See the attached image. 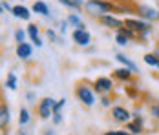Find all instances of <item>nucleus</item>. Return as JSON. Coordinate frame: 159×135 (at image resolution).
Wrapping results in <instances>:
<instances>
[{
	"mask_svg": "<svg viewBox=\"0 0 159 135\" xmlns=\"http://www.w3.org/2000/svg\"><path fill=\"white\" fill-rule=\"evenodd\" d=\"M84 13L92 18H101L110 13H117V4H113L111 0H86L84 4Z\"/></svg>",
	"mask_w": 159,
	"mask_h": 135,
	"instance_id": "nucleus-1",
	"label": "nucleus"
},
{
	"mask_svg": "<svg viewBox=\"0 0 159 135\" xmlns=\"http://www.w3.org/2000/svg\"><path fill=\"white\" fill-rule=\"evenodd\" d=\"M125 26L130 28L132 31H135L137 37H139V40H146L150 37V33L154 31V24L148 22V20H144V18H139V16L137 18H134V16L125 18Z\"/></svg>",
	"mask_w": 159,
	"mask_h": 135,
	"instance_id": "nucleus-2",
	"label": "nucleus"
},
{
	"mask_svg": "<svg viewBox=\"0 0 159 135\" xmlns=\"http://www.w3.org/2000/svg\"><path fill=\"white\" fill-rule=\"evenodd\" d=\"M75 97H77V101H79L80 104L86 106V108H92V106H95L99 102L95 90L92 86H88L86 82H79L75 86Z\"/></svg>",
	"mask_w": 159,
	"mask_h": 135,
	"instance_id": "nucleus-3",
	"label": "nucleus"
},
{
	"mask_svg": "<svg viewBox=\"0 0 159 135\" xmlns=\"http://www.w3.org/2000/svg\"><path fill=\"white\" fill-rule=\"evenodd\" d=\"M92 88L95 90L97 95H108L115 88V79L113 77H97L92 82Z\"/></svg>",
	"mask_w": 159,
	"mask_h": 135,
	"instance_id": "nucleus-4",
	"label": "nucleus"
},
{
	"mask_svg": "<svg viewBox=\"0 0 159 135\" xmlns=\"http://www.w3.org/2000/svg\"><path fill=\"white\" fill-rule=\"evenodd\" d=\"M135 13H137L139 18H144L152 24L159 22V7L148 6V4H139V6H135Z\"/></svg>",
	"mask_w": 159,
	"mask_h": 135,
	"instance_id": "nucleus-5",
	"label": "nucleus"
},
{
	"mask_svg": "<svg viewBox=\"0 0 159 135\" xmlns=\"http://www.w3.org/2000/svg\"><path fill=\"white\" fill-rule=\"evenodd\" d=\"M53 106H55V99L51 97H44L39 101L37 104V115L40 120H49L53 117Z\"/></svg>",
	"mask_w": 159,
	"mask_h": 135,
	"instance_id": "nucleus-6",
	"label": "nucleus"
},
{
	"mask_svg": "<svg viewBox=\"0 0 159 135\" xmlns=\"http://www.w3.org/2000/svg\"><path fill=\"white\" fill-rule=\"evenodd\" d=\"M110 117L113 122H117V124H126V122H130L132 120V111L128 110V108H125V106H111L110 110Z\"/></svg>",
	"mask_w": 159,
	"mask_h": 135,
	"instance_id": "nucleus-7",
	"label": "nucleus"
},
{
	"mask_svg": "<svg viewBox=\"0 0 159 135\" xmlns=\"http://www.w3.org/2000/svg\"><path fill=\"white\" fill-rule=\"evenodd\" d=\"M71 38H73L75 46H79V47H88L92 44V33L86 28H75L71 33Z\"/></svg>",
	"mask_w": 159,
	"mask_h": 135,
	"instance_id": "nucleus-8",
	"label": "nucleus"
},
{
	"mask_svg": "<svg viewBox=\"0 0 159 135\" xmlns=\"http://www.w3.org/2000/svg\"><path fill=\"white\" fill-rule=\"evenodd\" d=\"M99 22H101V26H104V28H108V29H121L123 26H125V20H121L119 16H115L113 13H110V15H104L99 18Z\"/></svg>",
	"mask_w": 159,
	"mask_h": 135,
	"instance_id": "nucleus-9",
	"label": "nucleus"
},
{
	"mask_svg": "<svg viewBox=\"0 0 159 135\" xmlns=\"http://www.w3.org/2000/svg\"><path fill=\"white\" fill-rule=\"evenodd\" d=\"M134 71L130 70V68H126V66H121V68H117V70H113V73H111V77L115 79V80H119V82H132L134 80Z\"/></svg>",
	"mask_w": 159,
	"mask_h": 135,
	"instance_id": "nucleus-10",
	"label": "nucleus"
},
{
	"mask_svg": "<svg viewBox=\"0 0 159 135\" xmlns=\"http://www.w3.org/2000/svg\"><path fill=\"white\" fill-rule=\"evenodd\" d=\"M15 55L20 60H30L33 57V46L30 42H18L15 47Z\"/></svg>",
	"mask_w": 159,
	"mask_h": 135,
	"instance_id": "nucleus-11",
	"label": "nucleus"
},
{
	"mask_svg": "<svg viewBox=\"0 0 159 135\" xmlns=\"http://www.w3.org/2000/svg\"><path fill=\"white\" fill-rule=\"evenodd\" d=\"M26 31H28V37L31 38L33 46H37V47H42V46H44V40L40 38V28H39L37 24L30 22L28 28H26Z\"/></svg>",
	"mask_w": 159,
	"mask_h": 135,
	"instance_id": "nucleus-12",
	"label": "nucleus"
},
{
	"mask_svg": "<svg viewBox=\"0 0 159 135\" xmlns=\"http://www.w3.org/2000/svg\"><path fill=\"white\" fill-rule=\"evenodd\" d=\"M11 15L18 18V20H24V22H30L31 20V7H26V6H22V4H18V6H13V11H11Z\"/></svg>",
	"mask_w": 159,
	"mask_h": 135,
	"instance_id": "nucleus-13",
	"label": "nucleus"
},
{
	"mask_svg": "<svg viewBox=\"0 0 159 135\" xmlns=\"http://www.w3.org/2000/svg\"><path fill=\"white\" fill-rule=\"evenodd\" d=\"M31 11L33 13H37V15H40V16H46V18L51 15V13H49V6L44 2V0H37V2H33Z\"/></svg>",
	"mask_w": 159,
	"mask_h": 135,
	"instance_id": "nucleus-14",
	"label": "nucleus"
},
{
	"mask_svg": "<svg viewBox=\"0 0 159 135\" xmlns=\"http://www.w3.org/2000/svg\"><path fill=\"white\" fill-rule=\"evenodd\" d=\"M143 124H144V122H141V120L132 119L130 122H126V124H125V130H128L132 135H143V132H144Z\"/></svg>",
	"mask_w": 159,
	"mask_h": 135,
	"instance_id": "nucleus-15",
	"label": "nucleus"
},
{
	"mask_svg": "<svg viewBox=\"0 0 159 135\" xmlns=\"http://www.w3.org/2000/svg\"><path fill=\"white\" fill-rule=\"evenodd\" d=\"M115 60H117V62H119L121 66H126V68H130V70H132L134 73H139V68H137V64H135L134 60L128 59L125 53H117V55H115Z\"/></svg>",
	"mask_w": 159,
	"mask_h": 135,
	"instance_id": "nucleus-16",
	"label": "nucleus"
},
{
	"mask_svg": "<svg viewBox=\"0 0 159 135\" xmlns=\"http://www.w3.org/2000/svg\"><path fill=\"white\" fill-rule=\"evenodd\" d=\"M9 120H11L9 106L6 104V102H2V106H0V126H2V130H6V128H7Z\"/></svg>",
	"mask_w": 159,
	"mask_h": 135,
	"instance_id": "nucleus-17",
	"label": "nucleus"
},
{
	"mask_svg": "<svg viewBox=\"0 0 159 135\" xmlns=\"http://www.w3.org/2000/svg\"><path fill=\"white\" fill-rule=\"evenodd\" d=\"M59 4L64 6L66 9H71V11H82L84 9V0H59Z\"/></svg>",
	"mask_w": 159,
	"mask_h": 135,
	"instance_id": "nucleus-18",
	"label": "nucleus"
},
{
	"mask_svg": "<svg viewBox=\"0 0 159 135\" xmlns=\"http://www.w3.org/2000/svg\"><path fill=\"white\" fill-rule=\"evenodd\" d=\"M4 86H6L9 91H16V90H18V77H16L15 71H9V73H7Z\"/></svg>",
	"mask_w": 159,
	"mask_h": 135,
	"instance_id": "nucleus-19",
	"label": "nucleus"
},
{
	"mask_svg": "<svg viewBox=\"0 0 159 135\" xmlns=\"http://www.w3.org/2000/svg\"><path fill=\"white\" fill-rule=\"evenodd\" d=\"M30 120H31V111H30L26 106L20 108V110H18V124H20V126H28Z\"/></svg>",
	"mask_w": 159,
	"mask_h": 135,
	"instance_id": "nucleus-20",
	"label": "nucleus"
},
{
	"mask_svg": "<svg viewBox=\"0 0 159 135\" xmlns=\"http://www.w3.org/2000/svg\"><path fill=\"white\" fill-rule=\"evenodd\" d=\"M143 62L146 64V66H150V68H156V70H159V57L152 51V53H144L143 55Z\"/></svg>",
	"mask_w": 159,
	"mask_h": 135,
	"instance_id": "nucleus-21",
	"label": "nucleus"
},
{
	"mask_svg": "<svg viewBox=\"0 0 159 135\" xmlns=\"http://www.w3.org/2000/svg\"><path fill=\"white\" fill-rule=\"evenodd\" d=\"M66 20L70 22L71 28H86V24H84V20L79 16V13H70V15L66 16Z\"/></svg>",
	"mask_w": 159,
	"mask_h": 135,
	"instance_id": "nucleus-22",
	"label": "nucleus"
},
{
	"mask_svg": "<svg viewBox=\"0 0 159 135\" xmlns=\"http://www.w3.org/2000/svg\"><path fill=\"white\" fill-rule=\"evenodd\" d=\"M115 42H117V46H121V47H126L130 44V37H126L121 31H115Z\"/></svg>",
	"mask_w": 159,
	"mask_h": 135,
	"instance_id": "nucleus-23",
	"label": "nucleus"
},
{
	"mask_svg": "<svg viewBox=\"0 0 159 135\" xmlns=\"http://www.w3.org/2000/svg\"><path fill=\"white\" fill-rule=\"evenodd\" d=\"M148 113H150V117L154 120H159V101H154L148 106Z\"/></svg>",
	"mask_w": 159,
	"mask_h": 135,
	"instance_id": "nucleus-24",
	"label": "nucleus"
},
{
	"mask_svg": "<svg viewBox=\"0 0 159 135\" xmlns=\"http://www.w3.org/2000/svg\"><path fill=\"white\" fill-rule=\"evenodd\" d=\"M13 37H15V42H16V44H18V42H26L28 31H26V29H22V28H18V29H15Z\"/></svg>",
	"mask_w": 159,
	"mask_h": 135,
	"instance_id": "nucleus-25",
	"label": "nucleus"
},
{
	"mask_svg": "<svg viewBox=\"0 0 159 135\" xmlns=\"http://www.w3.org/2000/svg\"><path fill=\"white\" fill-rule=\"evenodd\" d=\"M99 102H101V106L102 108H111L113 106V99H111V93H108V95H101V99H99Z\"/></svg>",
	"mask_w": 159,
	"mask_h": 135,
	"instance_id": "nucleus-26",
	"label": "nucleus"
},
{
	"mask_svg": "<svg viewBox=\"0 0 159 135\" xmlns=\"http://www.w3.org/2000/svg\"><path fill=\"white\" fill-rule=\"evenodd\" d=\"M46 37H48V40H51V42H59V35H57V31L53 29V28H48L46 29Z\"/></svg>",
	"mask_w": 159,
	"mask_h": 135,
	"instance_id": "nucleus-27",
	"label": "nucleus"
},
{
	"mask_svg": "<svg viewBox=\"0 0 159 135\" xmlns=\"http://www.w3.org/2000/svg\"><path fill=\"white\" fill-rule=\"evenodd\" d=\"M64 106H66V99H59V101H55V106H53V113H59V111H62Z\"/></svg>",
	"mask_w": 159,
	"mask_h": 135,
	"instance_id": "nucleus-28",
	"label": "nucleus"
},
{
	"mask_svg": "<svg viewBox=\"0 0 159 135\" xmlns=\"http://www.w3.org/2000/svg\"><path fill=\"white\" fill-rule=\"evenodd\" d=\"M68 29H70V22L64 18V20H61V24H59V33H61V35H66Z\"/></svg>",
	"mask_w": 159,
	"mask_h": 135,
	"instance_id": "nucleus-29",
	"label": "nucleus"
},
{
	"mask_svg": "<svg viewBox=\"0 0 159 135\" xmlns=\"http://www.w3.org/2000/svg\"><path fill=\"white\" fill-rule=\"evenodd\" d=\"M102 135H132L128 130H108V132H104Z\"/></svg>",
	"mask_w": 159,
	"mask_h": 135,
	"instance_id": "nucleus-30",
	"label": "nucleus"
},
{
	"mask_svg": "<svg viewBox=\"0 0 159 135\" xmlns=\"http://www.w3.org/2000/svg\"><path fill=\"white\" fill-rule=\"evenodd\" d=\"M26 101H28L30 104H37V93H35V91H28V93H26Z\"/></svg>",
	"mask_w": 159,
	"mask_h": 135,
	"instance_id": "nucleus-31",
	"label": "nucleus"
},
{
	"mask_svg": "<svg viewBox=\"0 0 159 135\" xmlns=\"http://www.w3.org/2000/svg\"><path fill=\"white\" fill-rule=\"evenodd\" d=\"M51 122H53L55 126H59V124L62 122V111H59V113H53V117H51Z\"/></svg>",
	"mask_w": 159,
	"mask_h": 135,
	"instance_id": "nucleus-32",
	"label": "nucleus"
},
{
	"mask_svg": "<svg viewBox=\"0 0 159 135\" xmlns=\"http://www.w3.org/2000/svg\"><path fill=\"white\" fill-rule=\"evenodd\" d=\"M0 4H2V11H6V13H11V11H13V6H11L7 0H2Z\"/></svg>",
	"mask_w": 159,
	"mask_h": 135,
	"instance_id": "nucleus-33",
	"label": "nucleus"
},
{
	"mask_svg": "<svg viewBox=\"0 0 159 135\" xmlns=\"http://www.w3.org/2000/svg\"><path fill=\"white\" fill-rule=\"evenodd\" d=\"M132 119L144 122V117H143V113H141V110H134V111H132Z\"/></svg>",
	"mask_w": 159,
	"mask_h": 135,
	"instance_id": "nucleus-34",
	"label": "nucleus"
},
{
	"mask_svg": "<svg viewBox=\"0 0 159 135\" xmlns=\"http://www.w3.org/2000/svg\"><path fill=\"white\" fill-rule=\"evenodd\" d=\"M154 53H156V55L159 57V42H157L156 46H154Z\"/></svg>",
	"mask_w": 159,
	"mask_h": 135,
	"instance_id": "nucleus-35",
	"label": "nucleus"
},
{
	"mask_svg": "<svg viewBox=\"0 0 159 135\" xmlns=\"http://www.w3.org/2000/svg\"><path fill=\"white\" fill-rule=\"evenodd\" d=\"M44 135H55V132H53V130H46V132H44Z\"/></svg>",
	"mask_w": 159,
	"mask_h": 135,
	"instance_id": "nucleus-36",
	"label": "nucleus"
},
{
	"mask_svg": "<svg viewBox=\"0 0 159 135\" xmlns=\"http://www.w3.org/2000/svg\"><path fill=\"white\" fill-rule=\"evenodd\" d=\"M18 135H26V133H24V132H22V133H18Z\"/></svg>",
	"mask_w": 159,
	"mask_h": 135,
	"instance_id": "nucleus-37",
	"label": "nucleus"
},
{
	"mask_svg": "<svg viewBox=\"0 0 159 135\" xmlns=\"http://www.w3.org/2000/svg\"><path fill=\"white\" fill-rule=\"evenodd\" d=\"M22 2H24V0H22Z\"/></svg>",
	"mask_w": 159,
	"mask_h": 135,
	"instance_id": "nucleus-38",
	"label": "nucleus"
}]
</instances>
